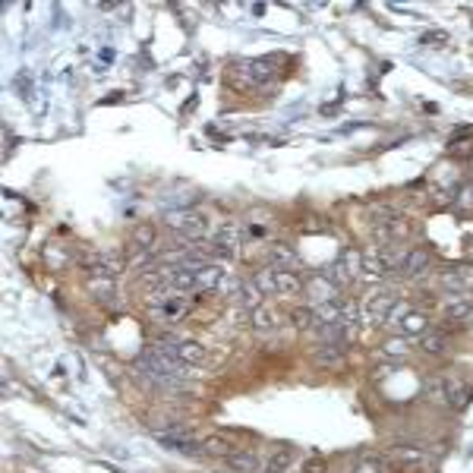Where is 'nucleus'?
Here are the masks:
<instances>
[{
    "mask_svg": "<svg viewBox=\"0 0 473 473\" xmlns=\"http://www.w3.org/2000/svg\"><path fill=\"white\" fill-rule=\"evenodd\" d=\"M164 224H168L170 230H177V234L190 236V240L205 236V230H208L205 214L192 212V208H170V212H164Z\"/></svg>",
    "mask_w": 473,
    "mask_h": 473,
    "instance_id": "f257e3e1",
    "label": "nucleus"
},
{
    "mask_svg": "<svg viewBox=\"0 0 473 473\" xmlns=\"http://www.w3.org/2000/svg\"><path fill=\"white\" fill-rule=\"evenodd\" d=\"M148 303H152V319H158V322H177L190 310L186 296L180 294H155L148 296Z\"/></svg>",
    "mask_w": 473,
    "mask_h": 473,
    "instance_id": "f03ea898",
    "label": "nucleus"
},
{
    "mask_svg": "<svg viewBox=\"0 0 473 473\" xmlns=\"http://www.w3.org/2000/svg\"><path fill=\"white\" fill-rule=\"evenodd\" d=\"M360 272L363 278H370V281H376V278H385V274L392 272L388 268V259H385L382 246H372V250H366L360 256Z\"/></svg>",
    "mask_w": 473,
    "mask_h": 473,
    "instance_id": "7ed1b4c3",
    "label": "nucleus"
},
{
    "mask_svg": "<svg viewBox=\"0 0 473 473\" xmlns=\"http://www.w3.org/2000/svg\"><path fill=\"white\" fill-rule=\"evenodd\" d=\"M236 243H240V228H236V224H224L212 240V252L214 256H221V259H234Z\"/></svg>",
    "mask_w": 473,
    "mask_h": 473,
    "instance_id": "20e7f679",
    "label": "nucleus"
},
{
    "mask_svg": "<svg viewBox=\"0 0 473 473\" xmlns=\"http://www.w3.org/2000/svg\"><path fill=\"white\" fill-rule=\"evenodd\" d=\"M196 288H199V274H196V268L174 265V268L168 272V290L186 294V290H196Z\"/></svg>",
    "mask_w": 473,
    "mask_h": 473,
    "instance_id": "39448f33",
    "label": "nucleus"
},
{
    "mask_svg": "<svg viewBox=\"0 0 473 473\" xmlns=\"http://www.w3.org/2000/svg\"><path fill=\"white\" fill-rule=\"evenodd\" d=\"M354 278H356V272H354V265H350L348 256H341L338 262H332V265L325 268V281L332 284L334 290H338V288H348Z\"/></svg>",
    "mask_w": 473,
    "mask_h": 473,
    "instance_id": "423d86ee",
    "label": "nucleus"
},
{
    "mask_svg": "<svg viewBox=\"0 0 473 473\" xmlns=\"http://www.w3.org/2000/svg\"><path fill=\"white\" fill-rule=\"evenodd\" d=\"M240 70H243V76L252 82V85H262V82H268L274 76L272 60H246V63H240Z\"/></svg>",
    "mask_w": 473,
    "mask_h": 473,
    "instance_id": "0eeeda50",
    "label": "nucleus"
},
{
    "mask_svg": "<svg viewBox=\"0 0 473 473\" xmlns=\"http://www.w3.org/2000/svg\"><path fill=\"white\" fill-rule=\"evenodd\" d=\"M445 319H448V322H461V325H473V296L451 300V303L445 306Z\"/></svg>",
    "mask_w": 473,
    "mask_h": 473,
    "instance_id": "6e6552de",
    "label": "nucleus"
},
{
    "mask_svg": "<svg viewBox=\"0 0 473 473\" xmlns=\"http://www.w3.org/2000/svg\"><path fill=\"white\" fill-rule=\"evenodd\" d=\"M196 274H199V290H214V288H221L224 278H228L224 265H218V262H205L202 268H196Z\"/></svg>",
    "mask_w": 473,
    "mask_h": 473,
    "instance_id": "1a4fd4ad",
    "label": "nucleus"
},
{
    "mask_svg": "<svg viewBox=\"0 0 473 473\" xmlns=\"http://www.w3.org/2000/svg\"><path fill=\"white\" fill-rule=\"evenodd\" d=\"M429 262H432V256H429V250H423V246H416V250L407 252L404 265H401V272L407 274V278H416V274H423L429 268Z\"/></svg>",
    "mask_w": 473,
    "mask_h": 473,
    "instance_id": "9d476101",
    "label": "nucleus"
},
{
    "mask_svg": "<svg viewBox=\"0 0 473 473\" xmlns=\"http://www.w3.org/2000/svg\"><path fill=\"white\" fill-rule=\"evenodd\" d=\"M344 356H348V354H344V348H341V344H322L312 360H316L322 370H338V366H344Z\"/></svg>",
    "mask_w": 473,
    "mask_h": 473,
    "instance_id": "9b49d317",
    "label": "nucleus"
},
{
    "mask_svg": "<svg viewBox=\"0 0 473 473\" xmlns=\"http://www.w3.org/2000/svg\"><path fill=\"white\" fill-rule=\"evenodd\" d=\"M445 401L454 410H464L467 401H470V388L464 382H458V379H445Z\"/></svg>",
    "mask_w": 473,
    "mask_h": 473,
    "instance_id": "f8f14e48",
    "label": "nucleus"
},
{
    "mask_svg": "<svg viewBox=\"0 0 473 473\" xmlns=\"http://www.w3.org/2000/svg\"><path fill=\"white\" fill-rule=\"evenodd\" d=\"M228 464L234 473H262V461L252 451H236L234 458H228Z\"/></svg>",
    "mask_w": 473,
    "mask_h": 473,
    "instance_id": "ddd939ff",
    "label": "nucleus"
},
{
    "mask_svg": "<svg viewBox=\"0 0 473 473\" xmlns=\"http://www.w3.org/2000/svg\"><path fill=\"white\" fill-rule=\"evenodd\" d=\"M268 262H272V268H290L296 265V252L288 243H272L268 246Z\"/></svg>",
    "mask_w": 473,
    "mask_h": 473,
    "instance_id": "4468645a",
    "label": "nucleus"
},
{
    "mask_svg": "<svg viewBox=\"0 0 473 473\" xmlns=\"http://www.w3.org/2000/svg\"><path fill=\"white\" fill-rule=\"evenodd\" d=\"M236 300H240V306H246V310H259L262 306V290L256 288L252 281H240L236 284Z\"/></svg>",
    "mask_w": 473,
    "mask_h": 473,
    "instance_id": "2eb2a0df",
    "label": "nucleus"
},
{
    "mask_svg": "<svg viewBox=\"0 0 473 473\" xmlns=\"http://www.w3.org/2000/svg\"><path fill=\"white\" fill-rule=\"evenodd\" d=\"M274 278H278V294H281V296L296 294V290L303 288V281H300V274L290 272V268H274Z\"/></svg>",
    "mask_w": 473,
    "mask_h": 473,
    "instance_id": "dca6fc26",
    "label": "nucleus"
},
{
    "mask_svg": "<svg viewBox=\"0 0 473 473\" xmlns=\"http://www.w3.org/2000/svg\"><path fill=\"white\" fill-rule=\"evenodd\" d=\"M177 356H180V363L192 366V363L205 360V348H202L199 341H180V344H177Z\"/></svg>",
    "mask_w": 473,
    "mask_h": 473,
    "instance_id": "f3484780",
    "label": "nucleus"
},
{
    "mask_svg": "<svg viewBox=\"0 0 473 473\" xmlns=\"http://www.w3.org/2000/svg\"><path fill=\"white\" fill-rule=\"evenodd\" d=\"M202 451H205V454H214V458H234L236 454L234 445H230L228 439H221V436H208L205 442H202Z\"/></svg>",
    "mask_w": 473,
    "mask_h": 473,
    "instance_id": "a211bd4d",
    "label": "nucleus"
},
{
    "mask_svg": "<svg viewBox=\"0 0 473 473\" xmlns=\"http://www.w3.org/2000/svg\"><path fill=\"white\" fill-rule=\"evenodd\" d=\"M426 325H429V319L414 310H407V316L401 319V332L404 334H426Z\"/></svg>",
    "mask_w": 473,
    "mask_h": 473,
    "instance_id": "6ab92c4d",
    "label": "nucleus"
},
{
    "mask_svg": "<svg viewBox=\"0 0 473 473\" xmlns=\"http://www.w3.org/2000/svg\"><path fill=\"white\" fill-rule=\"evenodd\" d=\"M89 290L98 300H111L114 296V278L111 274H92L89 278Z\"/></svg>",
    "mask_w": 473,
    "mask_h": 473,
    "instance_id": "aec40b11",
    "label": "nucleus"
},
{
    "mask_svg": "<svg viewBox=\"0 0 473 473\" xmlns=\"http://www.w3.org/2000/svg\"><path fill=\"white\" fill-rule=\"evenodd\" d=\"M420 348H423V354L439 356V354H445V348H448V341H445V334H442V332H426V334L420 338Z\"/></svg>",
    "mask_w": 473,
    "mask_h": 473,
    "instance_id": "412c9836",
    "label": "nucleus"
},
{
    "mask_svg": "<svg viewBox=\"0 0 473 473\" xmlns=\"http://www.w3.org/2000/svg\"><path fill=\"white\" fill-rule=\"evenodd\" d=\"M252 284L262 290V296H272V294H278V278H274V268L268 265V268H259L256 272V278H252Z\"/></svg>",
    "mask_w": 473,
    "mask_h": 473,
    "instance_id": "4be33fe9",
    "label": "nucleus"
},
{
    "mask_svg": "<svg viewBox=\"0 0 473 473\" xmlns=\"http://www.w3.org/2000/svg\"><path fill=\"white\" fill-rule=\"evenodd\" d=\"M290 322H294V328L306 332V328L316 325V310H310V306H296V310L290 312Z\"/></svg>",
    "mask_w": 473,
    "mask_h": 473,
    "instance_id": "5701e85b",
    "label": "nucleus"
},
{
    "mask_svg": "<svg viewBox=\"0 0 473 473\" xmlns=\"http://www.w3.org/2000/svg\"><path fill=\"white\" fill-rule=\"evenodd\" d=\"M274 325H278V322H274V312H268L265 306L252 310V328H256V332H272Z\"/></svg>",
    "mask_w": 473,
    "mask_h": 473,
    "instance_id": "b1692460",
    "label": "nucleus"
},
{
    "mask_svg": "<svg viewBox=\"0 0 473 473\" xmlns=\"http://www.w3.org/2000/svg\"><path fill=\"white\" fill-rule=\"evenodd\" d=\"M133 243L148 250V246H155V228L152 224H136L133 228Z\"/></svg>",
    "mask_w": 473,
    "mask_h": 473,
    "instance_id": "393cba45",
    "label": "nucleus"
},
{
    "mask_svg": "<svg viewBox=\"0 0 473 473\" xmlns=\"http://www.w3.org/2000/svg\"><path fill=\"white\" fill-rule=\"evenodd\" d=\"M448 155H451V158H461V161H464V158H473V136L454 139V142L448 145Z\"/></svg>",
    "mask_w": 473,
    "mask_h": 473,
    "instance_id": "a878e982",
    "label": "nucleus"
},
{
    "mask_svg": "<svg viewBox=\"0 0 473 473\" xmlns=\"http://www.w3.org/2000/svg\"><path fill=\"white\" fill-rule=\"evenodd\" d=\"M310 294H312V300H316V306H322V303H328V300H334V296H332V284H322L319 278L310 284Z\"/></svg>",
    "mask_w": 473,
    "mask_h": 473,
    "instance_id": "bb28decb",
    "label": "nucleus"
},
{
    "mask_svg": "<svg viewBox=\"0 0 473 473\" xmlns=\"http://www.w3.org/2000/svg\"><path fill=\"white\" fill-rule=\"evenodd\" d=\"M385 354L404 356V354H410V344H407L404 338H388V341H385Z\"/></svg>",
    "mask_w": 473,
    "mask_h": 473,
    "instance_id": "cd10ccee",
    "label": "nucleus"
},
{
    "mask_svg": "<svg viewBox=\"0 0 473 473\" xmlns=\"http://www.w3.org/2000/svg\"><path fill=\"white\" fill-rule=\"evenodd\" d=\"M426 394L432 401H445V382H442V379H429V382H426Z\"/></svg>",
    "mask_w": 473,
    "mask_h": 473,
    "instance_id": "c85d7f7f",
    "label": "nucleus"
},
{
    "mask_svg": "<svg viewBox=\"0 0 473 473\" xmlns=\"http://www.w3.org/2000/svg\"><path fill=\"white\" fill-rule=\"evenodd\" d=\"M454 202H458L461 208H473V186L470 183L461 186V190H458V199H454Z\"/></svg>",
    "mask_w": 473,
    "mask_h": 473,
    "instance_id": "c756f323",
    "label": "nucleus"
},
{
    "mask_svg": "<svg viewBox=\"0 0 473 473\" xmlns=\"http://www.w3.org/2000/svg\"><path fill=\"white\" fill-rule=\"evenodd\" d=\"M288 464H290V451H278V454H274V458H272V464H268V467H272V470H278V473H281Z\"/></svg>",
    "mask_w": 473,
    "mask_h": 473,
    "instance_id": "7c9ffc66",
    "label": "nucleus"
},
{
    "mask_svg": "<svg viewBox=\"0 0 473 473\" xmlns=\"http://www.w3.org/2000/svg\"><path fill=\"white\" fill-rule=\"evenodd\" d=\"M398 458H401V461H410V464H414V461H423L426 454H423L420 448H398Z\"/></svg>",
    "mask_w": 473,
    "mask_h": 473,
    "instance_id": "2f4dec72",
    "label": "nucleus"
},
{
    "mask_svg": "<svg viewBox=\"0 0 473 473\" xmlns=\"http://www.w3.org/2000/svg\"><path fill=\"white\" fill-rule=\"evenodd\" d=\"M303 473H325V461H322V458H310L303 464Z\"/></svg>",
    "mask_w": 473,
    "mask_h": 473,
    "instance_id": "473e14b6",
    "label": "nucleus"
},
{
    "mask_svg": "<svg viewBox=\"0 0 473 473\" xmlns=\"http://www.w3.org/2000/svg\"><path fill=\"white\" fill-rule=\"evenodd\" d=\"M442 41H448L445 32H429V35H423V45H442Z\"/></svg>",
    "mask_w": 473,
    "mask_h": 473,
    "instance_id": "72a5a7b5",
    "label": "nucleus"
},
{
    "mask_svg": "<svg viewBox=\"0 0 473 473\" xmlns=\"http://www.w3.org/2000/svg\"><path fill=\"white\" fill-rule=\"evenodd\" d=\"M356 473H382V464H379V461H363V464L356 467Z\"/></svg>",
    "mask_w": 473,
    "mask_h": 473,
    "instance_id": "f704fd0d",
    "label": "nucleus"
},
{
    "mask_svg": "<svg viewBox=\"0 0 473 473\" xmlns=\"http://www.w3.org/2000/svg\"><path fill=\"white\" fill-rule=\"evenodd\" d=\"M268 473H278V470H272V467H268Z\"/></svg>",
    "mask_w": 473,
    "mask_h": 473,
    "instance_id": "c9c22d12",
    "label": "nucleus"
}]
</instances>
